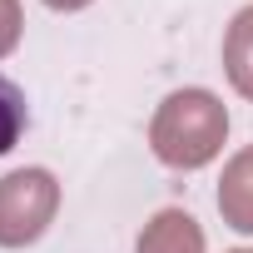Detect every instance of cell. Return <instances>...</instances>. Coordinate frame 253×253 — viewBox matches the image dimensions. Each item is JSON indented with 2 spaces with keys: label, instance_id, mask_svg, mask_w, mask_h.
<instances>
[{
  "label": "cell",
  "instance_id": "8",
  "mask_svg": "<svg viewBox=\"0 0 253 253\" xmlns=\"http://www.w3.org/2000/svg\"><path fill=\"white\" fill-rule=\"evenodd\" d=\"M45 5H50V10H84L89 0H45Z\"/></svg>",
  "mask_w": 253,
  "mask_h": 253
},
{
  "label": "cell",
  "instance_id": "6",
  "mask_svg": "<svg viewBox=\"0 0 253 253\" xmlns=\"http://www.w3.org/2000/svg\"><path fill=\"white\" fill-rule=\"evenodd\" d=\"M20 134H25V94L15 80L0 75V154H10Z\"/></svg>",
  "mask_w": 253,
  "mask_h": 253
},
{
  "label": "cell",
  "instance_id": "1",
  "mask_svg": "<svg viewBox=\"0 0 253 253\" xmlns=\"http://www.w3.org/2000/svg\"><path fill=\"white\" fill-rule=\"evenodd\" d=\"M228 139V109L209 89H174L149 124V144L169 169H204Z\"/></svg>",
  "mask_w": 253,
  "mask_h": 253
},
{
  "label": "cell",
  "instance_id": "4",
  "mask_svg": "<svg viewBox=\"0 0 253 253\" xmlns=\"http://www.w3.org/2000/svg\"><path fill=\"white\" fill-rule=\"evenodd\" d=\"M218 213H223L228 228L253 233V144L238 149V154L223 164V179H218Z\"/></svg>",
  "mask_w": 253,
  "mask_h": 253
},
{
  "label": "cell",
  "instance_id": "2",
  "mask_svg": "<svg viewBox=\"0 0 253 253\" xmlns=\"http://www.w3.org/2000/svg\"><path fill=\"white\" fill-rule=\"evenodd\" d=\"M60 209V184L50 169H15L0 179V248L35 243Z\"/></svg>",
  "mask_w": 253,
  "mask_h": 253
},
{
  "label": "cell",
  "instance_id": "7",
  "mask_svg": "<svg viewBox=\"0 0 253 253\" xmlns=\"http://www.w3.org/2000/svg\"><path fill=\"white\" fill-rule=\"evenodd\" d=\"M20 25H25L20 0H0V55H10L20 45Z\"/></svg>",
  "mask_w": 253,
  "mask_h": 253
},
{
  "label": "cell",
  "instance_id": "9",
  "mask_svg": "<svg viewBox=\"0 0 253 253\" xmlns=\"http://www.w3.org/2000/svg\"><path fill=\"white\" fill-rule=\"evenodd\" d=\"M233 253H253V248H233Z\"/></svg>",
  "mask_w": 253,
  "mask_h": 253
},
{
  "label": "cell",
  "instance_id": "5",
  "mask_svg": "<svg viewBox=\"0 0 253 253\" xmlns=\"http://www.w3.org/2000/svg\"><path fill=\"white\" fill-rule=\"evenodd\" d=\"M223 70H228V84L253 99V5H243L223 35Z\"/></svg>",
  "mask_w": 253,
  "mask_h": 253
},
{
  "label": "cell",
  "instance_id": "3",
  "mask_svg": "<svg viewBox=\"0 0 253 253\" xmlns=\"http://www.w3.org/2000/svg\"><path fill=\"white\" fill-rule=\"evenodd\" d=\"M134 253H204V228H199V218L184 213V209H159V213L144 223Z\"/></svg>",
  "mask_w": 253,
  "mask_h": 253
}]
</instances>
